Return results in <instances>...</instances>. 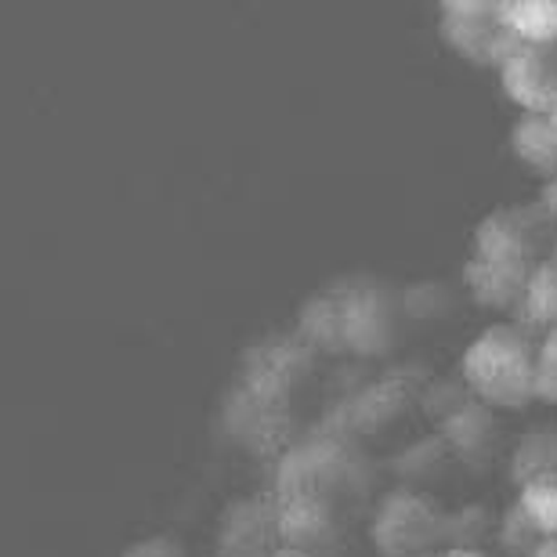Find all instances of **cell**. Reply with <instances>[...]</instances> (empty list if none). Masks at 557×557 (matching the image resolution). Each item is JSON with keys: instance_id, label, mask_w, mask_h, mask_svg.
I'll use <instances>...</instances> for the list:
<instances>
[{"instance_id": "1", "label": "cell", "mask_w": 557, "mask_h": 557, "mask_svg": "<svg viewBox=\"0 0 557 557\" xmlns=\"http://www.w3.org/2000/svg\"><path fill=\"white\" fill-rule=\"evenodd\" d=\"M536 351L540 344L521 326L496 322L463 348L460 373L467 387L496 409H525L536 398Z\"/></svg>"}, {"instance_id": "2", "label": "cell", "mask_w": 557, "mask_h": 557, "mask_svg": "<svg viewBox=\"0 0 557 557\" xmlns=\"http://www.w3.org/2000/svg\"><path fill=\"white\" fill-rule=\"evenodd\" d=\"M438 37L482 70H499L518 48V37L504 22V0H445L438 4Z\"/></svg>"}, {"instance_id": "3", "label": "cell", "mask_w": 557, "mask_h": 557, "mask_svg": "<svg viewBox=\"0 0 557 557\" xmlns=\"http://www.w3.org/2000/svg\"><path fill=\"white\" fill-rule=\"evenodd\" d=\"M518 510L540 540L557 536V434H540L518 449Z\"/></svg>"}, {"instance_id": "4", "label": "cell", "mask_w": 557, "mask_h": 557, "mask_svg": "<svg viewBox=\"0 0 557 557\" xmlns=\"http://www.w3.org/2000/svg\"><path fill=\"white\" fill-rule=\"evenodd\" d=\"M499 87L521 113L550 116L557 102V54L554 48L518 44L499 65Z\"/></svg>"}, {"instance_id": "5", "label": "cell", "mask_w": 557, "mask_h": 557, "mask_svg": "<svg viewBox=\"0 0 557 557\" xmlns=\"http://www.w3.org/2000/svg\"><path fill=\"white\" fill-rule=\"evenodd\" d=\"M532 269H536V264L525 258H485V253H471V258L463 261V283L478 305L515 308L525 300Z\"/></svg>"}, {"instance_id": "6", "label": "cell", "mask_w": 557, "mask_h": 557, "mask_svg": "<svg viewBox=\"0 0 557 557\" xmlns=\"http://www.w3.org/2000/svg\"><path fill=\"white\" fill-rule=\"evenodd\" d=\"M485 258H532V228L521 218V210L499 207L493 214H485L474 228V250Z\"/></svg>"}, {"instance_id": "7", "label": "cell", "mask_w": 557, "mask_h": 557, "mask_svg": "<svg viewBox=\"0 0 557 557\" xmlns=\"http://www.w3.org/2000/svg\"><path fill=\"white\" fill-rule=\"evenodd\" d=\"M510 152L518 163H525L529 171L557 177V124L554 116L521 113L510 124Z\"/></svg>"}, {"instance_id": "8", "label": "cell", "mask_w": 557, "mask_h": 557, "mask_svg": "<svg viewBox=\"0 0 557 557\" xmlns=\"http://www.w3.org/2000/svg\"><path fill=\"white\" fill-rule=\"evenodd\" d=\"M504 22L518 44H536V48L557 44V0H504Z\"/></svg>"}, {"instance_id": "9", "label": "cell", "mask_w": 557, "mask_h": 557, "mask_svg": "<svg viewBox=\"0 0 557 557\" xmlns=\"http://www.w3.org/2000/svg\"><path fill=\"white\" fill-rule=\"evenodd\" d=\"M521 308H525L532 326H543V330L557 326V250L550 253V258L536 261V269H532V275H529Z\"/></svg>"}, {"instance_id": "10", "label": "cell", "mask_w": 557, "mask_h": 557, "mask_svg": "<svg viewBox=\"0 0 557 557\" xmlns=\"http://www.w3.org/2000/svg\"><path fill=\"white\" fill-rule=\"evenodd\" d=\"M536 398L547 406H557V326L547 330L536 351Z\"/></svg>"}, {"instance_id": "11", "label": "cell", "mask_w": 557, "mask_h": 557, "mask_svg": "<svg viewBox=\"0 0 557 557\" xmlns=\"http://www.w3.org/2000/svg\"><path fill=\"white\" fill-rule=\"evenodd\" d=\"M525 557H557V536L550 540H536L532 547L525 550Z\"/></svg>"}, {"instance_id": "12", "label": "cell", "mask_w": 557, "mask_h": 557, "mask_svg": "<svg viewBox=\"0 0 557 557\" xmlns=\"http://www.w3.org/2000/svg\"><path fill=\"white\" fill-rule=\"evenodd\" d=\"M540 203L550 210V214H557V177H550L547 188H543V196H540Z\"/></svg>"}, {"instance_id": "13", "label": "cell", "mask_w": 557, "mask_h": 557, "mask_svg": "<svg viewBox=\"0 0 557 557\" xmlns=\"http://www.w3.org/2000/svg\"><path fill=\"white\" fill-rule=\"evenodd\" d=\"M438 557H488L485 550H474V547H453V550H445Z\"/></svg>"}, {"instance_id": "14", "label": "cell", "mask_w": 557, "mask_h": 557, "mask_svg": "<svg viewBox=\"0 0 557 557\" xmlns=\"http://www.w3.org/2000/svg\"><path fill=\"white\" fill-rule=\"evenodd\" d=\"M550 116H554V124H557V102H554V113Z\"/></svg>"}, {"instance_id": "15", "label": "cell", "mask_w": 557, "mask_h": 557, "mask_svg": "<svg viewBox=\"0 0 557 557\" xmlns=\"http://www.w3.org/2000/svg\"><path fill=\"white\" fill-rule=\"evenodd\" d=\"M283 557H297V554H283Z\"/></svg>"}]
</instances>
